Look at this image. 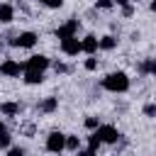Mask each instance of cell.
Here are the masks:
<instances>
[{
  "label": "cell",
  "mask_w": 156,
  "mask_h": 156,
  "mask_svg": "<svg viewBox=\"0 0 156 156\" xmlns=\"http://www.w3.org/2000/svg\"><path fill=\"white\" fill-rule=\"evenodd\" d=\"M7 156H27V151L22 146H10L7 149Z\"/></svg>",
  "instance_id": "23"
},
{
  "label": "cell",
  "mask_w": 156,
  "mask_h": 156,
  "mask_svg": "<svg viewBox=\"0 0 156 156\" xmlns=\"http://www.w3.org/2000/svg\"><path fill=\"white\" fill-rule=\"evenodd\" d=\"M154 115H156V105L154 102H146L144 105V117H154Z\"/></svg>",
  "instance_id": "24"
},
{
  "label": "cell",
  "mask_w": 156,
  "mask_h": 156,
  "mask_svg": "<svg viewBox=\"0 0 156 156\" xmlns=\"http://www.w3.org/2000/svg\"><path fill=\"white\" fill-rule=\"evenodd\" d=\"M22 80L27 85H41L44 83V73H37V71H24L22 73Z\"/></svg>",
  "instance_id": "14"
},
{
  "label": "cell",
  "mask_w": 156,
  "mask_h": 156,
  "mask_svg": "<svg viewBox=\"0 0 156 156\" xmlns=\"http://www.w3.org/2000/svg\"><path fill=\"white\" fill-rule=\"evenodd\" d=\"M80 54H88V56L98 54V37L95 34H85L80 39Z\"/></svg>",
  "instance_id": "9"
},
{
  "label": "cell",
  "mask_w": 156,
  "mask_h": 156,
  "mask_svg": "<svg viewBox=\"0 0 156 156\" xmlns=\"http://www.w3.org/2000/svg\"><path fill=\"white\" fill-rule=\"evenodd\" d=\"M22 112V105L20 102H15V100H5V102H0V115H5V117H15V115H20Z\"/></svg>",
  "instance_id": "10"
},
{
  "label": "cell",
  "mask_w": 156,
  "mask_h": 156,
  "mask_svg": "<svg viewBox=\"0 0 156 156\" xmlns=\"http://www.w3.org/2000/svg\"><path fill=\"white\" fill-rule=\"evenodd\" d=\"M76 156H98V151H93V149H78Z\"/></svg>",
  "instance_id": "26"
},
{
  "label": "cell",
  "mask_w": 156,
  "mask_h": 156,
  "mask_svg": "<svg viewBox=\"0 0 156 156\" xmlns=\"http://www.w3.org/2000/svg\"><path fill=\"white\" fill-rule=\"evenodd\" d=\"M15 20V7L10 2H0V24H10Z\"/></svg>",
  "instance_id": "13"
},
{
  "label": "cell",
  "mask_w": 156,
  "mask_h": 156,
  "mask_svg": "<svg viewBox=\"0 0 156 156\" xmlns=\"http://www.w3.org/2000/svg\"><path fill=\"white\" fill-rule=\"evenodd\" d=\"M56 110H58V98H54V95H49L39 102V112H44V115H51Z\"/></svg>",
  "instance_id": "12"
},
{
  "label": "cell",
  "mask_w": 156,
  "mask_h": 156,
  "mask_svg": "<svg viewBox=\"0 0 156 156\" xmlns=\"http://www.w3.org/2000/svg\"><path fill=\"white\" fill-rule=\"evenodd\" d=\"M37 41H39L37 32H20V34H15L10 39V46H15V49H32V46H37Z\"/></svg>",
  "instance_id": "4"
},
{
  "label": "cell",
  "mask_w": 156,
  "mask_h": 156,
  "mask_svg": "<svg viewBox=\"0 0 156 156\" xmlns=\"http://www.w3.org/2000/svg\"><path fill=\"white\" fill-rule=\"evenodd\" d=\"M129 2H132V5H134V2H141V0H129Z\"/></svg>",
  "instance_id": "30"
},
{
  "label": "cell",
  "mask_w": 156,
  "mask_h": 156,
  "mask_svg": "<svg viewBox=\"0 0 156 156\" xmlns=\"http://www.w3.org/2000/svg\"><path fill=\"white\" fill-rule=\"evenodd\" d=\"M83 124H85V129H90V132H95V129H98V124H100V119H98L95 115H88Z\"/></svg>",
  "instance_id": "18"
},
{
  "label": "cell",
  "mask_w": 156,
  "mask_h": 156,
  "mask_svg": "<svg viewBox=\"0 0 156 156\" xmlns=\"http://www.w3.org/2000/svg\"><path fill=\"white\" fill-rule=\"evenodd\" d=\"M22 73H24V66L17 58L0 61V76H5V78H22Z\"/></svg>",
  "instance_id": "7"
},
{
  "label": "cell",
  "mask_w": 156,
  "mask_h": 156,
  "mask_svg": "<svg viewBox=\"0 0 156 156\" xmlns=\"http://www.w3.org/2000/svg\"><path fill=\"white\" fill-rule=\"evenodd\" d=\"M112 5H119V7H124V5H129V0H112Z\"/></svg>",
  "instance_id": "28"
},
{
  "label": "cell",
  "mask_w": 156,
  "mask_h": 156,
  "mask_svg": "<svg viewBox=\"0 0 156 156\" xmlns=\"http://www.w3.org/2000/svg\"><path fill=\"white\" fill-rule=\"evenodd\" d=\"M78 149H80V136H78V134H66L63 151H71V154H76Z\"/></svg>",
  "instance_id": "15"
},
{
  "label": "cell",
  "mask_w": 156,
  "mask_h": 156,
  "mask_svg": "<svg viewBox=\"0 0 156 156\" xmlns=\"http://www.w3.org/2000/svg\"><path fill=\"white\" fill-rule=\"evenodd\" d=\"M78 29H80V22L76 20V17H68L63 24H58L56 27V32H54V37L61 41V39H68V37H78Z\"/></svg>",
  "instance_id": "3"
},
{
  "label": "cell",
  "mask_w": 156,
  "mask_h": 156,
  "mask_svg": "<svg viewBox=\"0 0 156 156\" xmlns=\"http://www.w3.org/2000/svg\"><path fill=\"white\" fill-rule=\"evenodd\" d=\"M10 146H12V134L5 129V132H0V149H5V151H7Z\"/></svg>",
  "instance_id": "17"
},
{
  "label": "cell",
  "mask_w": 156,
  "mask_h": 156,
  "mask_svg": "<svg viewBox=\"0 0 156 156\" xmlns=\"http://www.w3.org/2000/svg\"><path fill=\"white\" fill-rule=\"evenodd\" d=\"M139 71H141L144 76H154V73H156V61H154V58H146V61L139 66Z\"/></svg>",
  "instance_id": "16"
},
{
  "label": "cell",
  "mask_w": 156,
  "mask_h": 156,
  "mask_svg": "<svg viewBox=\"0 0 156 156\" xmlns=\"http://www.w3.org/2000/svg\"><path fill=\"white\" fill-rule=\"evenodd\" d=\"M112 49H117V37L115 34L98 37V51H112Z\"/></svg>",
  "instance_id": "11"
},
{
  "label": "cell",
  "mask_w": 156,
  "mask_h": 156,
  "mask_svg": "<svg viewBox=\"0 0 156 156\" xmlns=\"http://www.w3.org/2000/svg\"><path fill=\"white\" fill-rule=\"evenodd\" d=\"M51 66H54V71H56V73H66V71H68V66H66V63H61V61H56V63L51 61Z\"/></svg>",
  "instance_id": "25"
},
{
  "label": "cell",
  "mask_w": 156,
  "mask_h": 156,
  "mask_svg": "<svg viewBox=\"0 0 156 156\" xmlns=\"http://www.w3.org/2000/svg\"><path fill=\"white\" fill-rule=\"evenodd\" d=\"M100 85H102V90L119 95V93H127V90H129L132 80H129V76H127L124 71H112V73H107V76L100 80Z\"/></svg>",
  "instance_id": "1"
},
{
  "label": "cell",
  "mask_w": 156,
  "mask_h": 156,
  "mask_svg": "<svg viewBox=\"0 0 156 156\" xmlns=\"http://www.w3.org/2000/svg\"><path fill=\"white\" fill-rule=\"evenodd\" d=\"M95 7L98 10H112L115 5H112V0H95Z\"/></svg>",
  "instance_id": "22"
},
{
  "label": "cell",
  "mask_w": 156,
  "mask_h": 156,
  "mask_svg": "<svg viewBox=\"0 0 156 156\" xmlns=\"http://www.w3.org/2000/svg\"><path fill=\"white\" fill-rule=\"evenodd\" d=\"M83 68H85V71H98V58H95V56H88V58L83 61Z\"/></svg>",
  "instance_id": "19"
},
{
  "label": "cell",
  "mask_w": 156,
  "mask_h": 156,
  "mask_svg": "<svg viewBox=\"0 0 156 156\" xmlns=\"http://www.w3.org/2000/svg\"><path fill=\"white\" fill-rule=\"evenodd\" d=\"M95 136L100 139V144H117L122 139V134H119V129L115 124H98Z\"/></svg>",
  "instance_id": "2"
},
{
  "label": "cell",
  "mask_w": 156,
  "mask_h": 156,
  "mask_svg": "<svg viewBox=\"0 0 156 156\" xmlns=\"http://www.w3.org/2000/svg\"><path fill=\"white\" fill-rule=\"evenodd\" d=\"M102 144H100V139L95 136V132H90V136H88V149H93V151H98Z\"/></svg>",
  "instance_id": "20"
},
{
  "label": "cell",
  "mask_w": 156,
  "mask_h": 156,
  "mask_svg": "<svg viewBox=\"0 0 156 156\" xmlns=\"http://www.w3.org/2000/svg\"><path fill=\"white\" fill-rule=\"evenodd\" d=\"M37 2H41V5L49 7V10H58V7L63 5V0H37Z\"/></svg>",
  "instance_id": "21"
},
{
  "label": "cell",
  "mask_w": 156,
  "mask_h": 156,
  "mask_svg": "<svg viewBox=\"0 0 156 156\" xmlns=\"http://www.w3.org/2000/svg\"><path fill=\"white\" fill-rule=\"evenodd\" d=\"M63 144H66V134H63V132L54 129V132H49V134H46L44 146H46V151H49V154H61V151H63Z\"/></svg>",
  "instance_id": "6"
},
{
  "label": "cell",
  "mask_w": 156,
  "mask_h": 156,
  "mask_svg": "<svg viewBox=\"0 0 156 156\" xmlns=\"http://www.w3.org/2000/svg\"><path fill=\"white\" fill-rule=\"evenodd\" d=\"M5 129H7V124H5V119L0 117V132H5Z\"/></svg>",
  "instance_id": "29"
},
{
  "label": "cell",
  "mask_w": 156,
  "mask_h": 156,
  "mask_svg": "<svg viewBox=\"0 0 156 156\" xmlns=\"http://www.w3.org/2000/svg\"><path fill=\"white\" fill-rule=\"evenodd\" d=\"M24 71H37V73H44L49 66H51V58L49 56H44V54H32L24 63Z\"/></svg>",
  "instance_id": "5"
},
{
  "label": "cell",
  "mask_w": 156,
  "mask_h": 156,
  "mask_svg": "<svg viewBox=\"0 0 156 156\" xmlns=\"http://www.w3.org/2000/svg\"><path fill=\"white\" fill-rule=\"evenodd\" d=\"M122 15H124V17H132V15H134V5H132V2L124 5V7H122Z\"/></svg>",
  "instance_id": "27"
},
{
  "label": "cell",
  "mask_w": 156,
  "mask_h": 156,
  "mask_svg": "<svg viewBox=\"0 0 156 156\" xmlns=\"http://www.w3.org/2000/svg\"><path fill=\"white\" fill-rule=\"evenodd\" d=\"M58 49H61V54H66V56H78V54H80V39H78V37L61 39V41H58Z\"/></svg>",
  "instance_id": "8"
}]
</instances>
